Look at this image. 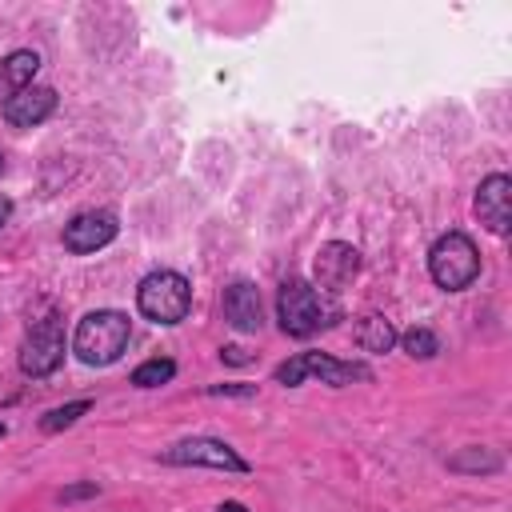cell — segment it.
Here are the masks:
<instances>
[{"mask_svg":"<svg viewBox=\"0 0 512 512\" xmlns=\"http://www.w3.org/2000/svg\"><path fill=\"white\" fill-rule=\"evenodd\" d=\"M304 376H316L320 384H332V388H344V384H352V380H372V372H368L364 364L336 360V356H328V352H300V356H292V360H284V364L276 368V384H284V388L300 384Z\"/></svg>","mask_w":512,"mask_h":512,"instance_id":"cell-5","label":"cell"},{"mask_svg":"<svg viewBox=\"0 0 512 512\" xmlns=\"http://www.w3.org/2000/svg\"><path fill=\"white\" fill-rule=\"evenodd\" d=\"M88 408H92V400H72V404H64V408H52V412L40 420V428H44V432H60V428H72V424H76V420H80Z\"/></svg>","mask_w":512,"mask_h":512,"instance_id":"cell-17","label":"cell"},{"mask_svg":"<svg viewBox=\"0 0 512 512\" xmlns=\"http://www.w3.org/2000/svg\"><path fill=\"white\" fill-rule=\"evenodd\" d=\"M116 232H120L116 212H108V208H92V212H80V216H72V220L64 224V248L76 252V256H88V252L112 244Z\"/></svg>","mask_w":512,"mask_h":512,"instance_id":"cell-8","label":"cell"},{"mask_svg":"<svg viewBox=\"0 0 512 512\" xmlns=\"http://www.w3.org/2000/svg\"><path fill=\"white\" fill-rule=\"evenodd\" d=\"M0 168H4V156H0Z\"/></svg>","mask_w":512,"mask_h":512,"instance_id":"cell-25","label":"cell"},{"mask_svg":"<svg viewBox=\"0 0 512 512\" xmlns=\"http://www.w3.org/2000/svg\"><path fill=\"white\" fill-rule=\"evenodd\" d=\"M52 112H56V88H48V84H32V88L16 92L12 100H4V120L12 128H36Z\"/></svg>","mask_w":512,"mask_h":512,"instance_id":"cell-11","label":"cell"},{"mask_svg":"<svg viewBox=\"0 0 512 512\" xmlns=\"http://www.w3.org/2000/svg\"><path fill=\"white\" fill-rule=\"evenodd\" d=\"M36 68H40V56H36L32 48H16V52H8V56L0 60V96L12 100L16 92L32 88Z\"/></svg>","mask_w":512,"mask_h":512,"instance_id":"cell-13","label":"cell"},{"mask_svg":"<svg viewBox=\"0 0 512 512\" xmlns=\"http://www.w3.org/2000/svg\"><path fill=\"white\" fill-rule=\"evenodd\" d=\"M60 364H64V328H60V316H44L32 324V332L20 344V372L40 380V376H52Z\"/></svg>","mask_w":512,"mask_h":512,"instance_id":"cell-6","label":"cell"},{"mask_svg":"<svg viewBox=\"0 0 512 512\" xmlns=\"http://www.w3.org/2000/svg\"><path fill=\"white\" fill-rule=\"evenodd\" d=\"M312 272H316V288L332 296V292H340V288H348V284L356 280V272H360V252H356L352 244H344V240H328V244L316 252Z\"/></svg>","mask_w":512,"mask_h":512,"instance_id":"cell-9","label":"cell"},{"mask_svg":"<svg viewBox=\"0 0 512 512\" xmlns=\"http://www.w3.org/2000/svg\"><path fill=\"white\" fill-rule=\"evenodd\" d=\"M136 308L156 324H180L192 308V288L180 272H168V268L148 272L136 288Z\"/></svg>","mask_w":512,"mask_h":512,"instance_id":"cell-3","label":"cell"},{"mask_svg":"<svg viewBox=\"0 0 512 512\" xmlns=\"http://www.w3.org/2000/svg\"><path fill=\"white\" fill-rule=\"evenodd\" d=\"M4 432H8V428H4V424H0V440H4Z\"/></svg>","mask_w":512,"mask_h":512,"instance_id":"cell-24","label":"cell"},{"mask_svg":"<svg viewBox=\"0 0 512 512\" xmlns=\"http://www.w3.org/2000/svg\"><path fill=\"white\" fill-rule=\"evenodd\" d=\"M276 312H280V328L288 336H312V332L332 328L340 320V304L328 292H320L316 284H308V280H288L280 288Z\"/></svg>","mask_w":512,"mask_h":512,"instance_id":"cell-2","label":"cell"},{"mask_svg":"<svg viewBox=\"0 0 512 512\" xmlns=\"http://www.w3.org/2000/svg\"><path fill=\"white\" fill-rule=\"evenodd\" d=\"M168 464H192V468H216V472H248V460L236 456V448H228L216 436H188L180 444H172L164 452Z\"/></svg>","mask_w":512,"mask_h":512,"instance_id":"cell-7","label":"cell"},{"mask_svg":"<svg viewBox=\"0 0 512 512\" xmlns=\"http://www.w3.org/2000/svg\"><path fill=\"white\" fill-rule=\"evenodd\" d=\"M8 216H12V200H8V196H0V228L8 224Z\"/></svg>","mask_w":512,"mask_h":512,"instance_id":"cell-22","label":"cell"},{"mask_svg":"<svg viewBox=\"0 0 512 512\" xmlns=\"http://www.w3.org/2000/svg\"><path fill=\"white\" fill-rule=\"evenodd\" d=\"M220 356H224V360H232V364H244V360H248V356H244V348H220Z\"/></svg>","mask_w":512,"mask_h":512,"instance_id":"cell-21","label":"cell"},{"mask_svg":"<svg viewBox=\"0 0 512 512\" xmlns=\"http://www.w3.org/2000/svg\"><path fill=\"white\" fill-rule=\"evenodd\" d=\"M400 344H404V352L412 356V360H432L436 352H440V340L428 332V328H408L404 336H396Z\"/></svg>","mask_w":512,"mask_h":512,"instance_id":"cell-16","label":"cell"},{"mask_svg":"<svg viewBox=\"0 0 512 512\" xmlns=\"http://www.w3.org/2000/svg\"><path fill=\"white\" fill-rule=\"evenodd\" d=\"M428 272L440 288L460 292L480 276V252L464 232H444L432 248H428Z\"/></svg>","mask_w":512,"mask_h":512,"instance_id":"cell-4","label":"cell"},{"mask_svg":"<svg viewBox=\"0 0 512 512\" xmlns=\"http://www.w3.org/2000/svg\"><path fill=\"white\" fill-rule=\"evenodd\" d=\"M476 216L488 232L504 236L512 228V180L504 172H492L480 188H476Z\"/></svg>","mask_w":512,"mask_h":512,"instance_id":"cell-10","label":"cell"},{"mask_svg":"<svg viewBox=\"0 0 512 512\" xmlns=\"http://www.w3.org/2000/svg\"><path fill=\"white\" fill-rule=\"evenodd\" d=\"M224 320L236 332H256L264 324V308H260V292L248 280H232L224 288Z\"/></svg>","mask_w":512,"mask_h":512,"instance_id":"cell-12","label":"cell"},{"mask_svg":"<svg viewBox=\"0 0 512 512\" xmlns=\"http://www.w3.org/2000/svg\"><path fill=\"white\" fill-rule=\"evenodd\" d=\"M176 376V364L168 360V356H152V360H144L136 372H132V384L136 388H160V384H168Z\"/></svg>","mask_w":512,"mask_h":512,"instance_id":"cell-15","label":"cell"},{"mask_svg":"<svg viewBox=\"0 0 512 512\" xmlns=\"http://www.w3.org/2000/svg\"><path fill=\"white\" fill-rule=\"evenodd\" d=\"M128 340H132L128 316L116 312V308H96V312H88V316L76 324V332H72V352H76L88 368H108V364H116V360L124 356Z\"/></svg>","mask_w":512,"mask_h":512,"instance_id":"cell-1","label":"cell"},{"mask_svg":"<svg viewBox=\"0 0 512 512\" xmlns=\"http://www.w3.org/2000/svg\"><path fill=\"white\" fill-rule=\"evenodd\" d=\"M208 392H212V396H256L252 384H212Z\"/></svg>","mask_w":512,"mask_h":512,"instance_id":"cell-19","label":"cell"},{"mask_svg":"<svg viewBox=\"0 0 512 512\" xmlns=\"http://www.w3.org/2000/svg\"><path fill=\"white\" fill-rule=\"evenodd\" d=\"M216 512H248V508H244V504H240V500H224V504H220V508H216Z\"/></svg>","mask_w":512,"mask_h":512,"instance_id":"cell-23","label":"cell"},{"mask_svg":"<svg viewBox=\"0 0 512 512\" xmlns=\"http://www.w3.org/2000/svg\"><path fill=\"white\" fill-rule=\"evenodd\" d=\"M84 496H96V484H72L60 492V504H72V500H84Z\"/></svg>","mask_w":512,"mask_h":512,"instance_id":"cell-20","label":"cell"},{"mask_svg":"<svg viewBox=\"0 0 512 512\" xmlns=\"http://www.w3.org/2000/svg\"><path fill=\"white\" fill-rule=\"evenodd\" d=\"M356 344H360L364 352H388V348L396 344V328H392V320L380 316V312L360 316V324H356Z\"/></svg>","mask_w":512,"mask_h":512,"instance_id":"cell-14","label":"cell"},{"mask_svg":"<svg viewBox=\"0 0 512 512\" xmlns=\"http://www.w3.org/2000/svg\"><path fill=\"white\" fill-rule=\"evenodd\" d=\"M448 468H456V472H496V468H500V460H496V456H488L484 448H468L464 456H452V460H448Z\"/></svg>","mask_w":512,"mask_h":512,"instance_id":"cell-18","label":"cell"}]
</instances>
